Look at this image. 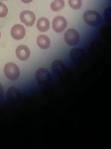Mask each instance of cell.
<instances>
[{
	"label": "cell",
	"mask_w": 111,
	"mask_h": 149,
	"mask_svg": "<svg viewBox=\"0 0 111 149\" xmlns=\"http://www.w3.org/2000/svg\"><path fill=\"white\" fill-rule=\"evenodd\" d=\"M4 73L5 76L12 81H15L20 77V70L15 63L9 62L4 67Z\"/></svg>",
	"instance_id": "6da1fadb"
},
{
	"label": "cell",
	"mask_w": 111,
	"mask_h": 149,
	"mask_svg": "<svg viewBox=\"0 0 111 149\" xmlns=\"http://www.w3.org/2000/svg\"><path fill=\"white\" fill-rule=\"evenodd\" d=\"M83 20L86 24L90 26H96L100 24L101 17L99 14L95 11H86L83 14Z\"/></svg>",
	"instance_id": "7a4b0ae2"
},
{
	"label": "cell",
	"mask_w": 111,
	"mask_h": 149,
	"mask_svg": "<svg viewBox=\"0 0 111 149\" xmlns=\"http://www.w3.org/2000/svg\"><path fill=\"white\" fill-rule=\"evenodd\" d=\"M79 34L74 29H69L64 34V40L70 46H75L79 42Z\"/></svg>",
	"instance_id": "3957f363"
},
{
	"label": "cell",
	"mask_w": 111,
	"mask_h": 149,
	"mask_svg": "<svg viewBox=\"0 0 111 149\" xmlns=\"http://www.w3.org/2000/svg\"><path fill=\"white\" fill-rule=\"evenodd\" d=\"M35 77L37 82L40 85H47L51 80L50 73L45 68L37 70L35 73Z\"/></svg>",
	"instance_id": "277c9868"
},
{
	"label": "cell",
	"mask_w": 111,
	"mask_h": 149,
	"mask_svg": "<svg viewBox=\"0 0 111 149\" xmlns=\"http://www.w3.org/2000/svg\"><path fill=\"white\" fill-rule=\"evenodd\" d=\"M53 29L57 33H61L67 26V22L66 18L63 16L56 17L53 21Z\"/></svg>",
	"instance_id": "5b68a950"
},
{
	"label": "cell",
	"mask_w": 111,
	"mask_h": 149,
	"mask_svg": "<svg viewBox=\"0 0 111 149\" xmlns=\"http://www.w3.org/2000/svg\"><path fill=\"white\" fill-rule=\"evenodd\" d=\"M20 19L22 23H24L27 26L31 27L34 26L35 20V15L30 11H22L20 15Z\"/></svg>",
	"instance_id": "8992f818"
},
{
	"label": "cell",
	"mask_w": 111,
	"mask_h": 149,
	"mask_svg": "<svg viewBox=\"0 0 111 149\" xmlns=\"http://www.w3.org/2000/svg\"><path fill=\"white\" fill-rule=\"evenodd\" d=\"M11 34L12 38L15 40H21L25 35V28L21 24H16L12 27Z\"/></svg>",
	"instance_id": "52a82bcc"
},
{
	"label": "cell",
	"mask_w": 111,
	"mask_h": 149,
	"mask_svg": "<svg viewBox=\"0 0 111 149\" xmlns=\"http://www.w3.org/2000/svg\"><path fill=\"white\" fill-rule=\"evenodd\" d=\"M16 54L17 57L20 60H22V61H25V60H28L30 57V51L27 46L21 45L18 46L17 47L16 50Z\"/></svg>",
	"instance_id": "ba28073f"
},
{
	"label": "cell",
	"mask_w": 111,
	"mask_h": 149,
	"mask_svg": "<svg viewBox=\"0 0 111 149\" xmlns=\"http://www.w3.org/2000/svg\"><path fill=\"white\" fill-rule=\"evenodd\" d=\"M51 68L53 72L58 77H61L64 74L65 68L63 63L58 60H56L53 62L51 65Z\"/></svg>",
	"instance_id": "9c48e42d"
},
{
	"label": "cell",
	"mask_w": 111,
	"mask_h": 149,
	"mask_svg": "<svg viewBox=\"0 0 111 149\" xmlns=\"http://www.w3.org/2000/svg\"><path fill=\"white\" fill-rule=\"evenodd\" d=\"M50 23L48 19L45 17H41L37 21L36 27L40 32H45L48 31L49 29Z\"/></svg>",
	"instance_id": "30bf717a"
},
{
	"label": "cell",
	"mask_w": 111,
	"mask_h": 149,
	"mask_svg": "<svg viewBox=\"0 0 111 149\" xmlns=\"http://www.w3.org/2000/svg\"><path fill=\"white\" fill-rule=\"evenodd\" d=\"M21 93L17 88L14 86L9 87L6 93L7 98L9 101H16L19 98Z\"/></svg>",
	"instance_id": "8fae6325"
},
{
	"label": "cell",
	"mask_w": 111,
	"mask_h": 149,
	"mask_svg": "<svg viewBox=\"0 0 111 149\" xmlns=\"http://www.w3.org/2000/svg\"><path fill=\"white\" fill-rule=\"evenodd\" d=\"M84 55L83 50L80 48L72 49L70 52V56L73 62H78L80 61Z\"/></svg>",
	"instance_id": "7c38bea8"
},
{
	"label": "cell",
	"mask_w": 111,
	"mask_h": 149,
	"mask_svg": "<svg viewBox=\"0 0 111 149\" xmlns=\"http://www.w3.org/2000/svg\"><path fill=\"white\" fill-rule=\"evenodd\" d=\"M36 42L40 48L42 49H46L49 47L51 42L48 36L45 35H40L37 38Z\"/></svg>",
	"instance_id": "4fadbf2b"
},
{
	"label": "cell",
	"mask_w": 111,
	"mask_h": 149,
	"mask_svg": "<svg viewBox=\"0 0 111 149\" xmlns=\"http://www.w3.org/2000/svg\"><path fill=\"white\" fill-rule=\"evenodd\" d=\"M65 3L64 0H54L51 4V9L54 12H58L61 11L64 8Z\"/></svg>",
	"instance_id": "5bb4252c"
},
{
	"label": "cell",
	"mask_w": 111,
	"mask_h": 149,
	"mask_svg": "<svg viewBox=\"0 0 111 149\" xmlns=\"http://www.w3.org/2000/svg\"><path fill=\"white\" fill-rule=\"evenodd\" d=\"M69 5L73 9H78L82 6V0H69Z\"/></svg>",
	"instance_id": "9a60e30c"
},
{
	"label": "cell",
	"mask_w": 111,
	"mask_h": 149,
	"mask_svg": "<svg viewBox=\"0 0 111 149\" xmlns=\"http://www.w3.org/2000/svg\"><path fill=\"white\" fill-rule=\"evenodd\" d=\"M8 13V9L4 3L0 2V17H6Z\"/></svg>",
	"instance_id": "2e32d148"
},
{
	"label": "cell",
	"mask_w": 111,
	"mask_h": 149,
	"mask_svg": "<svg viewBox=\"0 0 111 149\" xmlns=\"http://www.w3.org/2000/svg\"><path fill=\"white\" fill-rule=\"evenodd\" d=\"M3 95V88L1 85V84L0 83V99L1 98V97Z\"/></svg>",
	"instance_id": "e0dca14e"
},
{
	"label": "cell",
	"mask_w": 111,
	"mask_h": 149,
	"mask_svg": "<svg viewBox=\"0 0 111 149\" xmlns=\"http://www.w3.org/2000/svg\"><path fill=\"white\" fill-rule=\"evenodd\" d=\"M32 1H33V0H21V1H22V3H25V4L30 3H31Z\"/></svg>",
	"instance_id": "ac0fdd59"
},
{
	"label": "cell",
	"mask_w": 111,
	"mask_h": 149,
	"mask_svg": "<svg viewBox=\"0 0 111 149\" xmlns=\"http://www.w3.org/2000/svg\"><path fill=\"white\" fill-rule=\"evenodd\" d=\"M0 37H1V32H0Z\"/></svg>",
	"instance_id": "d6986e66"
},
{
	"label": "cell",
	"mask_w": 111,
	"mask_h": 149,
	"mask_svg": "<svg viewBox=\"0 0 111 149\" xmlns=\"http://www.w3.org/2000/svg\"><path fill=\"white\" fill-rule=\"evenodd\" d=\"M6 1H9V0H6Z\"/></svg>",
	"instance_id": "ffe728a7"
}]
</instances>
